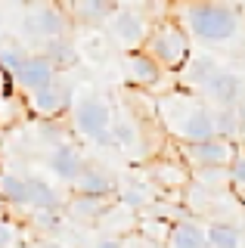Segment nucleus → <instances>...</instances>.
Segmentation results:
<instances>
[{
	"label": "nucleus",
	"mask_w": 245,
	"mask_h": 248,
	"mask_svg": "<svg viewBox=\"0 0 245 248\" xmlns=\"http://www.w3.org/2000/svg\"><path fill=\"white\" fill-rule=\"evenodd\" d=\"M96 248H124V242L121 239H99Z\"/></svg>",
	"instance_id": "obj_24"
},
{
	"label": "nucleus",
	"mask_w": 245,
	"mask_h": 248,
	"mask_svg": "<svg viewBox=\"0 0 245 248\" xmlns=\"http://www.w3.org/2000/svg\"><path fill=\"white\" fill-rule=\"evenodd\" d=\"M72 211H75V214L96 217V214H99V202H96V199H75V202H72Z\"/></svg>",
	"instance_id": "obj_23"
},
{
	"label": "nucleus",
	"mask_w": 245,
	"mask_h": 248,
	"mask_svg": "<svg viewBox=\"0 0 245 248\" xmlns=\"http://www.w3.org/2000/svg\"><path fill=\"white\" fill-rule=\"evenodd\" d=\"M183 84L211 108H236L242 96V81L233 68L220 65L214 56H189L183 65Z\"/></svg>",
	"instance_id": "obj_2"
},
{
	"label": "nucleus",
	"mask_w": 245,
	"mask_h": 248,
	"mask_svg": "<svg viewBox=\"0 0 245 248\" xmlns=\"http://www.w3.org/2000/svg\"><path fill=\"white\" fill-rule=\"evenodd\" d=\"M171 16L183 28V34L189 37V44L199 41L208 46H220L239 34L242 6L239 3H183V6H174Z\"/></svg>",
	"instance_id": "obj_1"
},
{
	"label": "nucleus",
	"mask_w": 245,
	"mask_h": 248,
	"mask_svg": "<svg viewBox=\"0 0 245 248\" xmlns=\"http://www.w3.org/2000/svg\"><path fill=\"white\" fill-rule=\"evenodd\" d=\"M28 248H62V245H56V242H37V245H28Z\"/></svg>",
	"instance_id": "obj_25"
},
{
	"label": "nucleus",
	"mask_w": 245,
	"mask_h": 248,
	"mask_svg": "<svg viewBox=\"0 0 245 248\" xmlns=\"http://www.w3.org/2000/svg\"><path fill=\"white\" fill-rule=\"evenodd\" d=\"M127 78H131V84H137V87H155L158 81H162V68L152 62L143 50H134L127 53Z\"/></svg>",
	"instance_id": "obj_15"
},
{
	"label": "nucleus",
	"mask_w": 245,
	"mask_h": 248,
	"mask_svg": "<svg viewBox=\"0 0 245 248\" xmlns=\"http://www.w3.org/2000/svg\"><path fill=\"white\" fill-rule=\"evenodd\" d=\"M25 189H28V199H25V208H31L37 214H56L62 208V199L53 186L37 174H25Z\"/></svg>",
	"instance_id": "obj_13"
},
{
	"label": "nucleus",
	"mask_w": 245,
	"mask_h": 248,
	"mask_svg": "<svg viewBox=\"0 0 245 248\" xmlns=\"http://www.w3.org/2000/svg\"><path fill=\"white\" fill-rule=\"evenodd\" d=\"M180 152H183V158L199 170H224L230 161L239 155L236 143H227V140H217V137L202 140V143H189V146H183Z\"/></svg>",
	"instance_id": "obj_8"
},
{
	"label": "nucleus",
	"mask_w": 245,
	"mask_h": 248,
	"mask_svg": "<svg viewBox=\"0 0 245 248\" xmlns=\"http://www.w3.org/2000/svg\"><path fill=\"white\" fill-rule=\"evenodd\" d=\"M158 118L165 130L177 137L183 146L202 143L214 137V121H211V106H205L196 93H168L155 103Z\"/></svg>",
	"instance_id": "obj_3"
},
{
	"label": "nucleus",
	"mask_w": 245,
	"mask_h": 248,
	"mask_svg": "<svg viewBox=\"0 0 245 248\" xmlns=\"http://www.w3.org/2000/svg\"><path fill=\"white\" fill-rule=\"evenodd\" d=\"M47 165H50V170L59 177V180L72 183L75 177L81 174V168L87 165V158H84V152L78 149V146L56 143V146H53V152H50V158H47Z\"/></svg>",
	"instance_id": "obj_12"
},
{
	"label": "nucleus",
	"mask_w": 245,
	"mask_h": 248,
	"mask_svg": "<svg viewBox=\"0 0 245 248\" xmlns=\"http://www.w3.org/2000/svg\"><path fill=\"white\" fill-rule=\"evenodd\" d=\"M25 199H28L25 174L3 170V174H0V202H3V205H22L25 208Z\"/></svg>",
	"instance_id": "obj_19"
},
{
	"label": "nucleus",
	"mask_w": 245,
	"mask_h": 248,
	"mask_svg": "<svg viewBox=\"0 0 245 248\" xmlns=\"http://www.w3.org/2000/svg\"><path fill=\"white\" fill-rule=\"evenodd\" d=\"M37 56H44L53 68H56V72H59V68H68V65H75V62H78L75 44L68 41V37H53V41H44Z\"/></svg>",
	"instance_id": "obj_16"
},
{
	"label": "nucleus",
	"mask_w": 245,
	"mask_h": 248,
	"mask_svg": "<svg viewBox=\"0 0 245 248\" xmlns=\"http://www.w3.org/2000/svg\"><path fill=\"white\" fill-rule=\"evenodd\" d=\"M205 245L208 248H239L242 245V230L230 220H214L205 227Z\"/></svg>",
	"instance_id": "obj_17"
},
{
	"label": "nucleus",
	"mask_w": 245,
	"mask_h": 248,
	"mask_svg": "<svg viewBox=\"0 0 245 248\" xmlns=\"http://www.w3.org/2000/svg\"><path fill=\"white\" fill-rule=\"evenodd\" d=\"M3 208H6V205H3V202H0V217H3Z\"/></svg>",
	"instance_id": "obj_27"
},
{
	"label": "nucleus",
	"mask_w": 245,
	"mask_h": 248,
	"mask_svg": "<svg viewBox=\"0 0 245 248\" xmlns=\"http://www.w3.org/2000/svg\"><path fill=\"white\" fill-rule=\"evenodd\" d=\"M165 248H208L205 245V227L196 220H177L165 232Z\"/></svg>",
	"instance_id": "obj_14"
},
{
	"label": "nucleus",
	"mask_w": 245,
	"mask_h": 248,
	"mask_svg": "<svg viewBox=\"0 0 245 248\" xmlns=\"http://www.w3.org/2000/svg\"><path fill=\"white\" fill-rule=\"evenodd\" d=\"M68 112H72V127L78 130L84 140L112 143V108L103 96H96V93L81 96Z\"/></svg>",
	"instance_id": "obj_5"
},
{
	"label": "nucleus",
	"mask_w": 245,
	"mask_h": 248,
	"mask_svg": "<svg viewBox=\"0 0 245 248\" xmlns=\"http://www.w3.org/2000/svg\"><path fill=\"white\" fill-rule=\"evenodd\" d=\"M115 13V3H103V0H87V3H72L65 10L68 19L81 22V25H96V22H106Z\"/></svg>",
	"instance_id": "obj_18"
},
{
	"label": "nucleus",
	"mask_w": 245,
	"mask_h": 248,
	"mask_svg": "<svg viewBox=\"0 0 245 248\" xmlns=\"http://www.w3.org/2000/svg\"><path fill=\"white\" fill-rule=\"evenodd\" d=\"M22 239V232L16 230V223H10L6 217H0V248H16Z\"/></svg>",
	"instance_id": "obj_21"
},
{
	"label": "nucleus",
	"mask_w": 245,
	"mask_h": 248,
	"mask_svg": "<svg viewBox=\"0 0 245 248\" xmlns=\"http://www.w3.org/2000/svg\"><path fill=\"white\" fill-rule=\"evenodd\" d=\"M140 50L146 53L162 72H165V68H174V72H177V68H183L186 59L193 56V44H189V37L183 34V28L174 19L152 25L146 44H143Z\"/></svg>",
	"instance_id": "obj_4"
},
{
	"label": "nucleus",
	"mask_w": 245,
	"mask_h": 248,
	"mask_svg": "<svg viewBox=\"0 0 245 248\" xmlns=\"http://www.w3.org/2000/svg\"><path fill=\"white\" fill-rule=\"evenodd\" d=\"M242 170H245V165H242V155H236L233 161H230V183H233V196H239L242 192Z\"/></svg>",
	"instance_id": "obj_22"
},
{
	"label": "nucleus",
	"mask_w": 245,
	"mask_h": 248,
	"mask_svg": "<svg viewBox=\"0 0 245 248\" xmlns=\"http://www.w3.org/2000/svg\"><path fill=\"white\" fill-rule=\"evenodd\" d=\"M72 106H75V90L62 78H56V81L47 84L44 90H37V93L28 96V108H31L37 118H56V115L68 112Z\"/></svg>",
	"instance_id": "obj_9"
},
{
	"label": "nucleus",
	"mask_w": 245,
	"mask_h": 248,
	"mask_svg": "<svg viewBox=\"0 0 245 248\" xmlns=\"http://www.w3.org/2000/svg\"><path fill=\"white\" fill-rule=\"evenodd\" d=\"M28 56H31V53H28L19 41H3L0 44V72H3L6 78H13Z\"/></svg>",
	"instance_id": "obj_20"
},
{
	"label": "nucleus",
	"mask_w": 245,
	"mask_h": 248,
	"mask_svg": "<svg viewBox=\"0 0 245 248\" xmlns=\"http://www.w3.org/2000/svg\"><path fill=\"white\" fill-rule=\"evenodd\" d=\"M68 31V16L56 3H37L28 6L22 16V34L28 41H53V37H65Z\"/></svg>",
	"instance_id": "obj_7"
},
{
	"label": "nucleus",
	"mask_w": 245,
	"mask_h": 248,
	"mask_svg": "<svg viewBox=\"0 0 245 248\" xmlns=\"http://www.w3.org/2000/svg\"><path fill=\"white\" fill-rule=\"evenodd\" d=\"M72 189L78 192L81 199H106V196H112L115 189H118V183H115V177L109 174L106 168H99V165H84L81 168V174L72 180Z\"/></svg>",
	"instance_id": "obj_11"
},
{
	"label": "nucleus",
	"mask_w": 245,
	"mask_h": 248,
	"mask_svg": "<svg viewBox=\"0 0 245 248\" xmlns=\"http://www.w3.org/2000/svg\"><path fill=\"white\" fill-rule=\"evenodd\" d=\"M0 44H3V22H0Z\"/></svg>",
	"instance_id": "obj_26"
},
{
	"label": "nucleus",
	"mask_w": 245,
	"mask_h": 248,
	"mask_svg": "<svg viewBox=\"0 0 245 248\" xmlns=\"http://www.w3.org/2000/svg\"><path fill=\"white\" fill-rule=\"evenodd\" d=\"M124 248H131V245H127V242H124Z\"/></svg>",
	"instance_id": "obj_28"
},
{
	"label": "nucleus",
	"mask_w": 245,
	"mask_h": 248,
	"mask_svg": "<svg viewBox=\"0 0 245 248\" xmlns=\"http://www.w3.org/2000/svg\"><path fill=\"white\" fill-rule=\"evenodd\" d=\"M106 28H109L112 41L118 46H124L127 53L140 50L146 44L149 31H152V22L143 16L140 10H131V6H115V13L106 19Z\"/></svg>",
	"instance_id": "obj_6"
},
{
	"label": "nucleus",
	"mask_w": 245,
	"mask_h": 248,
	"mask_svg": "<svg viewBox=\"0 0 245 248\" xmlns=\"http://www.w3.org/2000/svg\"><path fill=\"white\" fill-rule=\"evenodd\" d=\"M56 81V68L50 65L44 56H37V53H31L25 62H22V68L16 75H13V87H19V90H25L28 96L37 90H44L47 84Z\"/></svg>",
	"instance_id": "obj_10"
}]
</instances>
